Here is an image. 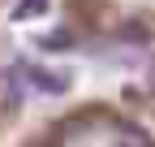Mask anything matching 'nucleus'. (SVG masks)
Masks as SVG:
<instances>
[{
  "label": "nucleus",
  "mask_w": 155,
  "mask_h": 147,
  "mask_svg": "<svg viewBox=\"0 0 155 147\" xmlns=\"http://www.w3.org/2000/svg\"><path fill=\"white\" fill-rule=\"evenodd\" d=\"M13 78H17L22 91H39V95L69 91V74L65 69H48V65H22V69H13Z\"/></svg>",
  "instance_id": "obj_1"
},
{
  "label": "nucleus",
  "mask_w": 155,
  "mask_h": 147,
  "mask_svg": "<svg viewBox=\"0 0 155 147\" xmlns=\"http://www.w3.org/2000/svg\"><path fill=\"white\" fill-rule=\"evenodd\" d=\"M17 100H22V87H17V78H13V74H0V117L13 113Z\"/></svg>",
  "instance_id": "obj_2"
},
{
  "label": "nucleus",
  "mask_w": 155,
  "mask_h": 147,
  "mask_svg": "<svg viewBox=\"0 0 155 147\" xmlns=\"http://www.w3.org/2000/svg\"><path fill=\"white\" fill-rule=\"evenodd\" d=\"M43 13H48V0H17L13 22H30V17H43Z\"/></svg>",
  "instance_id": "obj_3"
},
{
  "label": "nucleus",
  "mask_w": 155,
  "mask_h": 147,
  "mask_svg": "<svg viewBox=\"0 0 155 147\" xmlns=\"http://www.w3.org/2000/svg\"><path fill=\"white\" fill-rule=\"evenodd\" d=\"M112 147H151V138L138 134V130H121V134L112 138Z\"/></svg>",
  "instance_id": "obj_4"
},
{
  "label": "nucleus",
  "mask_w": 155,
  "mask_h": 147,
  "mask_svg": "<svg viewBox=\"0 0 155 147\" xmlns=\"http://www.w3.org/2000/svg\"><path fill=\"white\" fill-rule=\"evenodd\" d=\"M147 87H151V91H155V61H151V65H147Z\"/></svg>",
  "instance_id": "obj_5"
}]
</instances>
